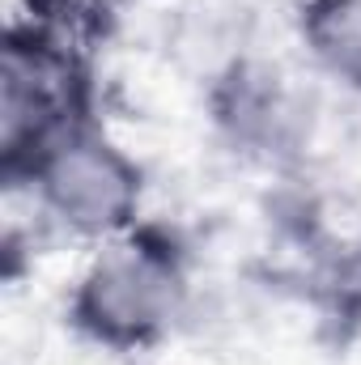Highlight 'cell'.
<instances>
[{"instance_id":"cell-2","label":"cell","mask_w":361,"mask_h":365,"mask_svg":"<svg viewBox=\"0 0 361 365\" xmlns=\"http://www.w3.org/2000/svg\"><path fill=\"white\" fill-rule=\"evenodd\" d=\"M166 276L145 259H115L93 280V314L106 327H145L162 314Z\"/></svg>"},{"instance_id":"cell-3","label":"cell","mask_w":361,"mask_h":365,"mask_svg":"<svg viewBox=\"0 0 361 365\" xmlns=\"http://www.w3.org/2000/svg\"><path fill=\"white\" fill-rule=\"evenodd\" d=\"M323 47L332 51V60L349 73H361V0H336L323 13V30H319Z\"/></svg>"},{"instance_id":"cell-1","label":"cell","mask_w":361,"mask_h":365,"mask_svg":"<svg viewBox=\"0 0 361 365\" xmlns=\"http://www.w3.org/2000/svg\"><path fill=\"white\" fill-rule=\"evenodd\" d=\"M51 195L77 225H111L132 204V175L102 149L81 145L51 170Z\"/></svg>"}]
</instances>
